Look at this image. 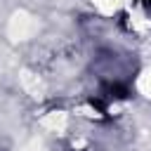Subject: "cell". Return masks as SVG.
I'll return each mask as SVG.
<instances>
[{
	"label": "cell",
	"mask_w": 151,
	"mask_h": 151,
	"mask_svg": "<svg viewBox=\"0 0 151 151\" xmlns=\"http://www.w3.org/2000/svg\"><path fill=\"white\" fill-rule=\"evenodd\" d=\"M142 2H144V5H146V7H151V0H142Z\"/></svg>",
	"instance_id": "cell-1"
}]
</instances>
